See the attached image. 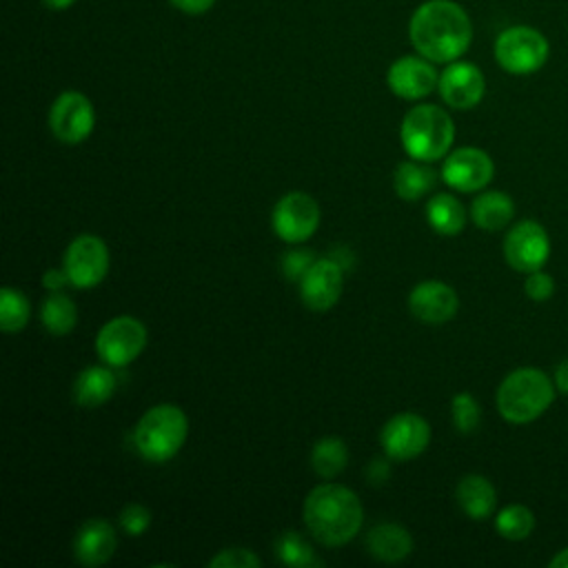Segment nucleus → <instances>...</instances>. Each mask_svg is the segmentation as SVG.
<instances>
[{"label": "nucleus", "mask_w": 568, "mask_h": 568, "mask_svg": "<svg viewBox=\"0 0 568 568\" xmlns=\"http://www.w3.org/2000/svg\"><path fill=\"white\" fill-rule=\"evenodd\" d=\"M413 49L435 64L459 60L473 40V22L455 0H426L408 20Z\"/></svg>", "instance_id": "1"}, {"label": "nucleus", "mask_w": 568, "mask_h": 568, "mask_svg": "<svg viewBox=\"0 0 568 568\" xmlns=\"http://www.w3.org/2000/svg\"><path fill=\"white\" fill-rule=\"evenodd\" d=\"M304 524L324 546L351 541L364 521L359 497L342 484H320L304 499Z\"/></svg>", "instance_id": "2"}, {"label": "nucleus", "mask_w": 568, "mask_h": 568, "mask_svg": "<svg viewBox=\"0 0 568 568\" xmlns=\"http://www.w3.org/2000/svg\"><path fill=\"white\" fill-rule=\"evenodd\" d=\"M557 388L552 377L541 368L519 366L510 371L495 395L499 415L510 424H528L541 417L555 402Z\"/></svg>", "instance_id": "3"}, {"label": "nucleus", "mask_w": 568, "mask_h": 568, "mask_svg": "<svg viewBox=\"0 0 568 568\" xmlns=\"http://www.w3.org/2000/svg\"><path fill=\"white\" fill-rule=\"evenodd\" d=\"M404 151L422 162L439 160L455 140L453 118L437 104H417L406 111L399 129Z\"/></svg>", "instance_id": "4"}, {"label": "nucleus", "mask_w": 568, "mask_h": 568, "mask_svg": "<svg viewBox=\"0 0 568 568\" xmlns=\"http://www.w3.org/2000/svg\"><path fill=\"white\" fill-rule=\"evenodd\" d=\"M189 419L175 404L151 406L133 428L135 450L151 464L169 462L184 444Z\"/></svg>", "instance_id": "5"}, {"label": "nucleus", "mask_w": 568, "mask_h": 568, "mask_svg": "<svg viewBox=\"0 0 568 568\" xmlns=\"http://www.w3.org/2000/svg\"><path fill=\"white\" fill-rule=\"evenodd\" d=\"M497 64L513 75H528L539 71L548 55V38L528 24H515L504 29L493 47Z\"/></svg>", "instance_id": "6"}, {"label": "nucleus", "mask_w": 568, "mask_h": 568, "mask_svg": "<svg viewBox=\"0 0 568 568\" xmlns=\"http://www.w3.org/2000/svg\"><path fill=\"white\" fill-rule=\"evenodd\" d=\"M146 346V328L133 315H118L109 320L95 337V351L109 366L131 364Z\"/></svg>", "instance_id": "7"}, {"label": "nucleus", "mask_w": 568, "mask_h": 568, "mask_svg": "<svg viewBox=\"0 0 568 568\" xmlns=\"http://www.w3.org/2000/svg\"><path fill=\"white\" fill-rule=\"evenodd\" d=\"M95 126L91 100L80 91H62L49 109V129L62 144H80Z\"/></svg>", "instance_id": "8"}, {"label": "nucleus", "mask_w": 568, "mask_h": 568, "mask_svg": "<svg viewBox=\"0 0 568 568\" xmlns=\"http://www.w3.org/2000/svg\"><path fill=\"white\" fill-rule=\"evenodd\" d=\"M271 224L280 240L288 244L304 242L320 226V204L304 191H291L273 206Z\"/></svg>", "instance_id": "9"}, {"label": "nucleus", "mask_w": 568, "mask_h": 568, "mask_svg": "<svg viewBox=\"0 0 568 568\" xmlns=\"http://www.w3.org/2000/svg\"><path fill=\"white\" fill-rule=\"evenodd\" d=\"M550 257V237L535 220L517 222L504 237V260L519 273L541 268Z\"/></svg>", "instance_id": "10"}, {"label": "nucleus", "mask_w": 568, "mask_h": 568, "mask_svg": "<svg viewBox=\"0 0 568 568\" xmlns=\"http://www.w3.org/2000/svg\"><path fill=\"white\" fill-rule=\"evenodd\" d=\"M62 266L75 288H93L109 271V248L98 235H78L67 246Z\"/></svg>", "instance_id": "11"}, {"label": "nucleus", "mask_w": 568, "mask_h": 568, "mask_svg": "<svg viewBox=\"0 0 568 568\" xmlns=\"http://www.w3.org/2000/svg\"><path fill=\"white\" fill-rule=\"evenodd\" d=\"M379 442L388 459L408 462L426 450L430 442V426L417 413H399L384 424Z\"/></svg>", "instance_id": "12"}, {"label": "nucleus", "mask_w": 568, "mask_h": 568, "mask_svg": "<svg viewBox=\"0 0 568 568\" xmlns=\"http://www.w3.org/2000/svg\"><path fill=\"white\" fill-rule=\"evenodd\" d=\"M495 175L493 158L477 146L455 149L442 166L444 182L462 193L481 191Z\"/></svg>", "instance_id": "13"}, {"label": "nucleus", "mask_w": 568, "mask_h": 568, "mask_svg": "<svg viewBox=\"0 0 568 568\" xmlns=\"http://www.w3.org/2000/svg\"><path fill=\"white\" fill-rule=\"evenodd\" d=\"M437 91L448 106L466 111L481 102L486 93V80L477 64L466 60H455V62H448L439 73Z\"/></svg>", "instance_id": "14"}, {"label": "nucleus", "mask_w": 568, "mask_h": 568, "mask_svg": "<svg viewBox=\"0 0 568 568\" xmlns=\"http://www.w3.org/2000/svg\"><path fill=\"white\" fill-rule=\"evenodd\" d=\"M435 62L424 55H402L386 71L388 89L402 100H422L437 89Z\"/></svg>", "instance_id": "15"}, {"label": "nucleus", "mask_w": 568, "mask_h": 568, "mask_svg": "<svg viewBox=\"0 0 568 568\" xmlns=\"http://www.w3.org/2000/svg\"><path fill=\"white\" fill-rule=\"evenodd\" d=\"M344 284V268L333 257H317L300 280V297L311 311H328L337 304Z\"/></svg>", "instance_id": "16"}, {"label": "nucleus", "mask_w": 568, "mask_h": 568, "mask_svg": "<svg viewBox=\"0 0 568 568\" xmlns=\"http://www.w3.org/2000/svg\"><path fill=\"white\" fill-rule=\"evenodd\" d=\"M410 313L424 324H446L459 308V297L453 286L439 280H424L415 284L408 295Z\"/></svg>", "instance_id": "17"}, {"label": "nucleus", "mask_w": 568, "mask_h": 568, "mask_svg": "<svg viewBox=\"0 0 568 568\" xmlns=\"http://www.w3.org/2000/svg\"><path fill=\"white\" fill-rule=\"evenodd\" d=\"M118 546L113 526L106 519H87L73 537V555L82 566L106 564Z\"/></svg>", "instance_id": "18"}, {"label": "nucleus", "mask_w": 568, "mask_h": 568, "mask_svg": "<svg viewBox=\"0 0 568 568\" xmlns=\"http://www.w3.org/2000/svg\"><path fill=\"white\" fill-rule=\"evenodd\" d=\"M455 499L459 508L470 517V519H488L495 513L497 506V490L493 481L484 475L470 473L464 475L455 488Z\"/></svg>", "instance_id": "19"}, {"label": "nucleus", "mask_w": 568, "mask_h": 568, "mask_svg": "<svg viewBox=\"0 0 568 568\" xmlns=\"http://www.w3.org/2000/svg\"><path fill=\"white\" fill-rule=\"evenodd\" d=\"M366 550L386 564L402 561L413 550V537L410 532L399 524H377L366 535Z\"/></svg>", "instance_id": "20"}, {"label": "nucleus", "mask_w": 568, "mask_h": 568, "mask_svg": "<svg viewBox=\"0 0 568 568\" xmlns=\"http://www.w3.org/2000/svg\"><path fill=\"white\" fill-rule=\"evenodd\" d=\"M515 215V202L504 191H484L470 204V220L481 231H499Z\"/></svg>", "instance_id": "21"}, {"label": "nucleus", "mask_w": 568, "mask_h": 568, "mask_svg": "<svg viewBox=\"0 0 568 568\" xmlns=\"http://www.w3.org/2000/svg\"><path fill=\"white\" fill-rule=\"evenodd\" d=\"M115 386H118V379L106 366H89L80 371V375L75 377L73 397L80 406L93 408L111 399V395L115 393Z\"/></svg>", "instance_id": "22"}, {"label": "nucleus", "mask_w": 568, "mask_h": 568, "mask_svg": "<svg viewBox=\"0 0 568 568\" xmlns=\"http://www.w3.org/2000/svg\"><path fill=\"white\" fill-rule=\"evenodd\" d=\"M437 182V175L435 171L422 162V160H406V162H399L397 169H395V175H393V184H395V191L402 200H419L422 195H426L428 191H433Z\"/></svg>", "instance_id": "23"}, {"label": "nucleus", "mask_w": 568, "mask_h": 568, "mask_svg": "<svg viewBox=\"0 0 568 568\" xmlns=\"http://www.w3.org/2000/svg\"><path fill=\"white\" fill-rule=\"evenodd\" d=\"M426 220L439 235H457L466 224V209L455 195L437 193L426 204Z\"/></svg>", "instance_id": "24"}, {"label": "nucleus", "mask_w": 568, "mask_h": 568, "mask_svg": "<svg viewBox=\"0 0 568 568\" xmlns=\"http://www.w3.org/2000/svg\"><path fill=\"white\" fill-rule=\"evenodd\" d=\"M346 462L348 448L339 437H322L311 450V466L324 479L339 475L346 468Z\"/></svg>", "instance_id": "25"}, {"label": "nucleus", "mask_w": 568, "mask_h": 568, "mask_svg": "<svg viewBox=\"0 0 568 568\" xmlns=\"http://www.w3.org/2000/svg\"><path fill=\"white\" fill-rule=\"evenodd\" d=\"M40 320L51 335H67L78 322V308L71 297L53 291L40 306Z\"/></svg>", "instance_id": "26"}, {"label": "nucleus", "mask_w": 568, "mask_h": 568, "mask_svg": "<svg viewBox=\"0 0 568 568\" xmlns=\"http://www.w3.org/2000/svg\"><path fill=\"white\" fill-rule=\"evenodd\" d=\"M495 530L510 541H521L535 530V515L524 504H508L495 517Z\"/></svg>", "instance_id": "27"}, {"label": "nucleus", "mask_w": 568, "mask_h": 568, "mask_svg": "<svg viewBox=\"0 0 568 568\" xmlns=\"http://www.w3.org/2000/svg\"><path fill=\"white\" fill-rule=\"evenodd\" d=\"M275 555L282 564L293 566V568H313L320 566L322 561L315 557L311 544L295 530H284L275 539Z\"/></svg>", "instance_id": "28"}, {"label": "nucleus", "mask_w": 568, "mask_h": 568, "mask_svg": "<svg viewBox=\"0 0 568 568\" xmlns=\"http://www.w3.org/2000/svg\"><path fill=\"white\" fill-rule=\"evenodd\" d=\"M31 315V304L18 288L4 286L0 291V328L4 333H18L27 326Z\"/></svg>", "instance_id": "29"}, {"label": "nucleus", "mask_w": 568, "mask_h": 568, "mask_svg": "<svg viewBox=\"0 0 568 568\" xmlns=\"http://www.w3.org/2000/svg\"><path fill=\"white\" fill-rule=\"evenodd\" d=\"M450 415L453 424L459 433H473L481 422V408L479 402L470 393H457L450 402Z\"/></svg>", "instance_id": "30"}, {"label": "nucleus", "mask_w": 568, "mask_h": 568, "mask_svg": "<svg viewBox=\"0 0 568 568\" xmlns=\"http://www.w3.org/2000/svg\"><path fill=\"white\" fill-rule=\"evenodd\" d=\"M260 557L248 548H224L209 559L211 568H260Z\"/></svg>", "instance_id": "31"}, {"label": "nucleus", "mask_w": 568, "mask_h": 568, "mask_svg": "<svg viewBox=\"0 0 568 568\" xmlns=\"http://www.w3.org/2000/svg\"><path fill=\"white\" fill-rule=\"evenodd\" d=\"M120 526L129 537H140L151 526V510L142 504H129L120 513Z\"/></svg>", "instance_id": "32"}, {"label": "nucleus", "mask_w": 568, "mask_h": 568, "mask_svg": "<svg viewBox=\"0 0 568 568\" xmlns=\"http://www.w3.org/2000/svg\"><path fill=\"white\" fill-rule=\"evenodd\" d=\"M315 260H317V255L313 251H308V248H291L282 257V271H284V275L288 280L300 282Z\"/></svg>", "instance_id": "33"}, {"label": "nucleus", "mask_w": 568, "mask_h": 568, "mask_svg": "<svg viewBox=\"0 0 568 568\" xmlns=\"http://www.w3.org/2000/svg\"><path fill=\"white\" fill-rule=\"evenodd\" d=\"M526 282H524V291L532 302H546L555 295V280L552 275H548L546 271L537 268L532 273H526Z\"/></svg>", "instance_id": "34"}, {"label": "nucleus", "mask_w": 568, "mask_h": 568, "mask_svg": "<svg viewBox=\"0 0 568 568\" xmlns=\"http://www.w3.org/2000/svg\"><path fill=\"white\" fill-rule=\"evenodd\" d=\"M171 7H175L178 11L186 13V16H202L206 11L213 9L215 0H169Z\"/></svg>", "instance_id": "35"}, {"label": "nucleus", "mask_w": 568, "mask_h": 568, "mask_svg": "<svg viewBox=\"0 0 568 568\" xmlns=\"http://www.w3.org/2000/svg\"><path fill=\"white\" fill-rule=\"evenodd\" d=\"M42 284H44V288H49V291H60L62 286H67V284H71V282H69V275H67L64 268H49V271H44V275H42Z\"/></svg>", "instance_id": "36"}, {"label": "nucleus", "mask_w": 568, "mask_h": 568, "mask_svg": "<svg viewBox=\"0 0 568 568\" xmlns=\"http://www.w3.org/2000/svg\"><path fill=\"white\" fill-rule=\"evenodd\" d=\"M366 477L371 484H382L388 477V464L386 459H373L366 468Z\"/></svg>", "instance_id": "37"}, {"label": "nucleus", "mask_w": 568, "mask_h": 568, "mask_svg": "<svg viewBox=\"0 0 568 568\" xmlns=\"http://www.w3.org/2000/svg\"><path fill=\"white\" fill-rule=\"evenodd\" d=\"M552 382H555V388L557 393L561 395H568V357L561 359L557 366H555V373H552Z\"/></svg>", "instance_id": "38"}, {"label": "nucleus", "mask_w": 568, "mask_h": 568, "mask_svg": "<svg viewBox=\"0 0 568 568\" xmlns=\"http://www.w3.org/2000/svg\"><path fill=\"white\" fill-rule=\"evenodd\" d=\"M328 257H333L344 271L346 268H351V264H353V255H351V251L346 248V246H335L333 251H331V255Z\"/></svg>", "instance_id": "39"}, {"label": "nucleus", "mask_w": 568, "mask_h": 568, "mask_svg": "<svg viewBox=\"0 0 568 568\" xmlns=\"http://www.w3.org/2000/svg\"><path fill=\"white\" fill-rule=\"evenodd\" d=\"M75 2H78V0H42V4H44L47 9H51V11H67V9H71Z\"/></svg>", "instance_id": "40"}, {"label": "nucleus", "mask_w": 568, "mask_h": 568, "mask_svg": "<svg viewBox=\"0 0 568 568\" xmlns=\"http://www.w3.org/2000/svg\"><path fill=\"white\" fill-rule=\"evenodd\" d=\"M550 568H568V546L561 548L550 561H548Z\"/></svg>", "instance_id": "41"}]
</instances>
